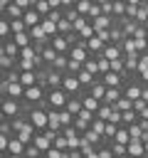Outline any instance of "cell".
<instances>
[{"label": "cell", "mask_w": 148, "mask_h": 158, "mask_svg": "<svg viewBox=\"0 0 148 158\" xmlns=\"http://www.w3.org/2000/svg\"><path fill=\"white\" fill-rule=\"evenodd\" d=\"M44 101H47V106H44L47 111H52V109H57V111H59V109H64V106H67V101H69V94H67L64 89H49Z\"/></svg>", "instance_id": "6da1fadb"}, {"label": "cell", "mask_w": 148, "mask_h": 158, "mask_svg": "<svg viewBox=\"0 0 148 158\" xmlns=\"http://www.w3.org/2000/svg\"><path fill=\"white\" fill-rule=\"evenodd\" d=\"M25 84L22 81H7V84H0V99H25Z\"/></svg>", "instance_id": "7a4b0ae2"}, {"label": "cell", "mask_w": 148, "mask_h": 158, "mask_svg": "<svg viewBox=\"0 0 148 158\" xmlns=\"http://www.w3.org/2000/svg\"><path fill=\"white\" fill-rule=\"evenodd\" d=\"M62 89H64L69 96H84V94H89V89L81 86V81H79L76 74H64V84H62Z\"/></svg>", "instance_id": "3957f363"}, {"label": "cell", "mask_w": 148, "mask_h": 158, "mask_svg": "<svg viewBox=\"0 0 148 158\" xmlns=\"http://www.w3.org/2000/svg\"><path fill=\"white\" fill-rule=\"evenodd\" d=\"M30 123H32L37 131H44V128H47V123H49V111H44V109H39V106H35V109L30 111Z\"/></svg>", "instance_id": "277c9868"}, {"label": "cell", "mask_w": 148, "mask_h": 158, "mask_svg": "<svg viewBox=\"0 0 148 158\" xmlns=\"http://www.w3.org/2000/svg\"><path fill=\"white\" fill-rule=\"evenodd\" d=\"M0 17H5V20H22V17H25V10L12 0L5 10H0Z\"/></svg>", "instance_id": "5b68a950"}, {"label": "cell", "mask_w": 148, "mask_h": 158, "mask_svg": "<svg viewBox=\"0 0 148 158\" xmlns=\"http://www.w3.org/2000/svg\"><path fill=\"white\" fill-rule=\"evenodd\" d=\"M0 54H7V57H12V59H20V47H17V42L10 37V40H2L0 42Z\"/></svg>", "instance_id": "8992f818"}, {"label": "cell", "mask_w": 148, "mask_h": 158, "mask_svg": "<svg viewBox=\"0 0 148 158\" xmlns=\"http://www.w3.org/2000/svg\"><path fill=\"white\" fill-rule=\"evenodd\" d=\"M49 44H52L59 54H69V49H72V44H69V37H67V35H54Z\"/></svg>", "instance_id": "52a82bcc"}, {"label": "cell", "mask_w": 148, "mask_h": 158, "mask_svg": "<svg viewBox=\"0 0 148 158\" xmlns=\"http://www.w3.org/2000/svg\"><path fill=\"white\" fill-rule=\"evenodd\" d=\"M101 81H104L109 89H111V86L121 89V86L126 84V77H123V74H118V72H109V74H104V77H101Z\"/></svg>", "instance_id": "ba28073f"}, {"label": "cell", "mask_w": 148, "mask_h": 158, "mask_svg": "<svg viewBox=\"0 0 148 158\" xmlns=\"http://www.w3.org/2000/svg\"><path fill=\"white\" fill-rule=\"evenodd\" d=\"M25 148H27V146H25L17 136H12V138H10V146H7V151H5V153H7V156H12V158H22V156H25Z\"/></svg>", "instance_id": "9c48e42d"}, {"label": "cell", "mask_w": 148, "mask_h": 158, "mask_svg": "<svg viewBox=\"0 0 148 158\" xmlns=\"http://www.w3.org/2000/svg\"><path fill=\"white\" fill-rule=\"evenodd\" d=\"M35 133H37V128H35V126H32V123L27 121V123H25V128H20V131H17L15 136H17V138H20V141H22L25 146H30V143L35 141Z\"/></svg>", "instance_id": "30bf717a"}, {"label": "cell", "mask_w": 148, "mask_h": 158, "mask_svg": "<svg viewBox=\"0 0 148 158\" xmlns=\"http://www.w3.org/2000/svg\"><path fill=\"white\" fill-rule=\"evenodd\" d=\"M22 20H25V25H27V30H30V27H35V25H42L44 17H42L35 7H30V10H25V17H22Z\"/></svg>", "instance_id": "8fae6325"}, {"label": "cell", "mask_w": 148, "mask_h": 158, "mask_svg": "<svg viewBox=\"0 0 148 158\" xmlns=\"http://www.w3.org/2000/svg\"><path fill=\"white\" fill-rule=\"evenodd\" d=\"M113 20H116V17H111V15H99V17L91 20V25L96 27V32H99V30H111V27H113Z\"/></svg>", "instance_id": "7c38bea8"}, {"label": "cell", "mask_w": 148, "mask_h": 158, "mask_svg": "<svg viewBox=\"0 0 148 158\" xmlns=\"http://www.w3.org/2000/svg\"><path fill=\"white\" fill-rule=\"evenodd\" d=\"M101 54H104L109 62H113V59H121V57H123V49H121V44H113V42H111V44H106V47H104V52H101Z\"/></svg>", "instance_id": "4fadbf2b"}, {"label": "cell", "mask_w": 148, "mask_h": 158, "mask_svg": "<svg viewBox=\"0 0 148 158\" xmlns=\"http://www.w3.org/2000/svg\"><path fill=\"white\" fill-rule=\"evenodd\" d=\"M106 89H109V86H106V84L101 81V77H99V79H96V81H94V84L89 86V94H91L94 99H99V101H104V96H106Z\"/></svg>", "instance_id": "5bb4252c"}, {"label": "cell", "mask_w": 148, "mask_h": 158, "mask_svg": "<svg viewBox=\"0 0 148 158\" xmlns=\"http://www.w3.org/2000/svg\"><path fill=\"white\" fill-rule=\"evenodd\" d=\"M121 49H123V57H138V54H141L138 47H136V40H133V37H126L123 44H121Z\"/></svg>", "instance_id": "9a60e30c"}, {"label": "cell", "mask_w": 148, "mask_h": 158, "mask_svg": "<svg viewBox=\"0 0 148 158\" xmlns=\"http://www.w3.org/2000/svg\"><path fill=\"white\" fill-rule=\"evenodd\" d=\"M39 54H42V59H44V64H49V67H52V64H54V59L59 57V52H57V49H54L52 44H47V47H42V49H39Z\"/></svg>", "instance_id": "2e32d148"}, {"label": "cell", "mask_w": 148, "mask_h": 158, "mask_svg": "<svg viewBox=\"0 0 148 158\" xmlns=\"http://www.w3.org/2000/svg\"><path fill=\"white\" fill-rule=\"evenodd\" d=\"M69 57L84 64V62L89 59V49H86V47H81V44H76V47H72V49H69Z\"/></svg>", "instance_id": "e0dca14e"}, {"label": "cell", "mask_w": 148, "mask_h": 158, "mask_svg": "<svg viewBox=\"0 0 148 158\" xmlns=\"http://www.w3.org/2000/svg\"><path fill=\"white\" fill-rule=\"evenodd\" d=\"M123 96V89H116V86H111V89H106V96H104V101L101 104H111V106H116V101Z\"/></svg>", "instance_id": "ac0fdd59"}, {"label": "cell", "mask_w": 148, "mask_h": 158, "mask_svg": "<svg viewBox=\"0 0 148 158\" xmlns=\"http://www.w3.org/2000/svg\"><path fill=\"white\" fill-rule=\"evenodd\" d=\"M47 128H49V131L62 133V128H64V126H62V118H59V111H57V109H52V111H49V123H47Z\"/></svg>", "instance_id": "d6986e66"}, {"label": "cell", "mask_w": 148, "mask_h": 158, "mask_svg": "<svg viewBox=\"0 0 148 158\" xmlns=\"http://www.w3.org/2000/svg\"><path fill=\"white\" fill-rule=\"evenodd\" d=\"M104 47H106V44H104L96 35H94L91 40H86V49H89V54H101V52H104Z\"/></svg>", "instance_id": "ffe728a7"}, {"label": "cell", "mask_w": 148, "mask_h": 158, "mask_svg": "<svg viewBox=\"0 0 148 158\" xmlns=\"http://www.w3.org/2000/svg\"><path fill=\"white\" fill-rule=\"evenodd\" d=\"M128 133H131V141H143V138H146V131H143V126H141V118L128 126Z\"/></svg>", "instance_id": "44dd1931"}, {"label": "cell", "mask_w": 148, "mask_h": 158, "mask_svg": "<svg viewBox=\"0 0 148 158\" xmlns=\"http://www.w3.org/2000/svg\"><path fill=\"white\" fill-rule=\"evenodd\" d=\"M128 156H133V158H143V156H146V146H143V141H131V143H128Z\"/></svg>", "instance_id": "7402d4cb"}, {"label": "cell", "mask_w": 148, "mask_h": 158, "mask_svg": "<svg viewBox=\"0 0 148 158\" xmlns=\"http://www.w3.org/2000/svg\"><path fill=\"white\" fill-rule=\"evenodd\" d=\"M81 104H84V109H89V111H94V114L101 109V101H99V99H94L91 94H84V96H81Z\"/></svg>", "instance_id": "603a6c76"}, {"label": "cell", "mask_w": 148, "mask_h": 158, "mask_svg": "<svg viewBox=\"0 0 148 158\" xmlns=\"http://www.w3.org/2000/svg\"><path fill=\"white\" fill-rule=\"evenodd\" d=\"M64 109H67L69 114H74V116H76V114L84 109V104H81V96H69V101H67V106H64Z\"/></svg>", "instance_id": "cb8c5ba5"}, {"label": "cell", "mask_w": 148, "mask_h": 158, "mask_svg": "<svg viewBox=\"0 0 148 158\" xmlns=\"http://www.w3.org/2000/svg\"><path fill=\"white\" fill-rule=\"evenodd\" d=\"M109 146H111V151H113V156H116V158H126V156H128V146H126V143H118V141H113V138H111V141H109Z\"/></svg>", "instance_id": "d4e9b609"}, {"label": "cell", "mask_w": 148, "mask_h": 158, "mask_svg": "<svg viewBox=\"0 0 148 158\" xmlns=\"http://www.w3.org/2000/svg\"><path fill=\"white\" fill-rule=\"evenodd\" d=\"M42 27H44V32H47L49 37L59 35V22H54V20H49V17H44V20H42Z\"/></svg>", "instance_id": "484cf974"}, {"label": "cell", "mask_w": 148, "mask_h": 158, "mask_svg": "<svg viewBox=\"0 0 148 158\" xmlns=\"http://www.w3.org/2000/svg\"><path fill=\"white\" fill-rule=\"evenodd\" d=\"M10 37H12V25H10V20L0 17V42L2 40H10Z\"/></svg>", "instance_id": "4316f807"}, {"label": "cell", "mask_w": 148, "mask_h": 158, "mask_svg": "<svg viewBox=\"0 0 148 158\" xmlns=\"http://www.w3.org/2000/svg\"><path fill=\"white\" fill-rule=\"evenodd\" d=\"M12 40L17 42V47H20V49H22V47H30V44H32L30 30H27V32H17V35H12Z\"/></svg>", "instance_id": "83f0119b"}, {"label": "cell", "mask_w": 148, "mask_h": 158, "mask_svg": "<svg viewBox=\"0 0 148 158\" xmlns=\"http://www.w3.org/2000/svg\"><path fill=\"white\" fill-rule=\"evenodd\" d=\"M84 69L91 72L94 77H99V57H96V54H89V59L84 62Z\"/></svg>", "instance_id": "f1b7e54d"}, {"label": "cell", "mask_w": 148, "mask_h": 158, "mask_svg": "<svg viewBox=\"0 0 148 158\" xmlns=\"http://www.w3.org/2000/svg\"><path fill=\"white\" fill-rule=\"evenodd\" d=\"M113 141H118V143H131V133H128V126H118V131H116V136H113Z\"/></svg>", "instance_id": "f546056e"}, {"label": "cell", "mask_w": 148, "mask_h": 158, "mask_svg": "<svg viewBox=\"0 0 148 158\" xmlns=\"http://www.w3.org/2000/svg\"><path fill=\"white\" fill-rule=\"evenodd\" d=\"M20 81L25 86H35L37 84V72H20Z\"/></svg>", "instance_id": "4dcf8cb0"}, {"label": "cell", "mask_w": 148, "mask_h": 158, "mask_svg": "<svg viewBox=\"0 0 148 158\" xmlns=\"http://www.w3.org/2000/svg\"><path fill=\"white\" fill-rule=\"evenodd\" d=\"M111 114H113V106H111V104H101V109L96 111V118H104V121H111Z\"/></svg>", "instance_id": "1f68e13d"}, {"label": "cell", "mask_w": 148, "mask_h": 158, "mask_svg": "<svg viewBox=\"0 0 148 158\" xmlns=\"http://www.w3.org/2000/svg\"><path fill=\"white\" fill-rule=\"evenodd\" d=\"M113 109H118L121 114H123V111H131V109H133V99H126V96H121V99L116 101V106H113Z\"/></svg>", "instance_id": "d6a6232c"}, {"label": "cell", "mask_w": 148, "mask_h": 158, "mask_svg": "<svg viewBox=\"0 0 148 158\" xmlns=\"http://www.w3.org/2000/svg\"><path fill=\"white\" fill-rule=\"evenodd\" d=\"M35 10H37L42 17H47V15L52 12V5H49L47 0H37V2H35Z\"/></svg>", "instance_id": "836d02e7"}, {"label": "cell", "mask_w": 148, "mask_h": 158, "mask_svg": "<svg viewBox=\"0 0 148 158\" xmlns=\"http://www.w3.org/2000/svg\"><path fill=\"white\" fill-rule=\"evenodd\" d=\"M126 0H113V17H126Z\"/></svg>", "instance_id": "e575fe53"}, {"label": "cell", "mask_w": 148, "mask_h": 158, "mask_svg": "<svg viewBox=\"0 0 148 158\" xmlns=\"http://www.w3.org/2000/svg\"><path fill=\"white\" fill-rule=\"evenodd\" d=\"M91 7H94V0H79V2H76V10H79V15H86V17H89Z\"/></svg>", "instance_id": "d590c367"}, {"label": "cell", "mask_w": 148, "mask_h": 158, "mask_svg": "<svg viewBox=\"0 0 148 158\" xmlns=\"http://www.w3.org/2000/svg\"><path fill=\"white\" fill-rule=\"evenodd\" d=\"M54 148H59V151H69V141H67L64 133H57V136H54Z\"/></svg>", "instance_id": "8d00e7d4"}, {"label": "cell", "mask_w": 148, "mask_h": 158, "mask_svg": "<svg viewBox=\"0 0 148 158\" xmlns=\"http://www.w3.org/2000/svg\"><path fill=\"white\" fill-rule=\"evenodd\" d=\"M116 131H118V123H113V121H106V131H104V138H106V141H111V138L116 136Z\"/></svg>", "instance_id": "74e56055"}, {"label": "cell", "mask_w": 148, "mask_h": 158, "mask_svg": "<svg viewBox=\"0 0 148 158\" xmlns=\"http://www.w3.org/2000/svg\"><path fill=\"white\" fill-rule=\"evenodd\" d=\"M10 25H12V35H17V32H27L25 20H10Z\"/></svg>", "instance_id": "f35d334b"}, {"label": "cell", "mask_w": 148, "mask_h": 158, "mask_svg": "<svg viewBox=\"0 0 148 158\" xmlns=\"http://www.w3.org/2000/svg\"><path fill=\"white\" fill-rule=\"evenodd\" d=\"M39 156H42V151H39L35 143H30V146L25 148V158H39Z\"/></svg>", "instance_id": "ab89813d"}, {"label": "cell", "mask_w": 148, "mask_h": 158, "mask_svg": "<svg viewBox=\"0 0 148 158\" xmlns=\"http://www.w3.org/2000/svg\"><path fill=\"white\" fill-rule=\"evenodd\" d=\"M96 37H99L104 44H111V30H99V32H96Z\"/></svg>", "instance_id": "60d3db41"}, {"label": "cell", "mask_w": 148, "mask_h": 158, "mask_svg": "<svg viewBox=\"0 0 148 158\" xmlns=\"http://www.w3.org/2000/svg\"><path fill=\"white\" fill-rule=\"evenodd\" d=\"M146 106H148V101H146V99H136V101H133V111H138V114H143V111H146Z\"/></svg>", "instance_id": "b9f144b4"}, {"label": "cell", "mask_w": 148, "mask_h": 158, "mask_svg": "<svg viewBox=\"0 0 148 158\" xmlns=\"http://www.w3.org/2000/svg\"><path fill=\"white\" fill-rule=\"evenodd\" d=\"M138 7H141V5H126V17H133V20H136Z\"/></svg>", "instance_id": "7bdbcfd3"}, {"label": "cell", "mask_w": 148, "mask_h": 158, "mask_svg": "<svg viewBox=\"0 0 148 158\" xmlns=\"http://www.w3.org/2000/svg\"><path fill=\"white\" fill-rule=\"evenodd\" d=\"M101 10H104V15H111V17H113V0L104 2V5H101Z\"/></svg>", "instance_id": "ee69618b"}, {"label": "cell", "mask_w": 148, "mask_h": 158, "mask_svg": "<svg viewBox=\"0 0 148 158\" xmlns=\"http://www.w3.org/2000/svg\"><path fill=\"white\" fill-rule=\"evenodd\" d=\"M47 2L52 5V10H59V7H62V0H47Z\"/></svg>", "instance_id": "f6af8a7d"}, {"label": "cell", "mask_w": 148, "mask_h": 158, "mask_svg": "<svg viewBox=\"0 0 148 158\" xmlns=\"http://www.w3.org/2000/svg\"><path fill=\"white\" fill-rule=\"evenodd\" d=\"M128 5H143V0H126Z\"/></svg>", "instance_id": "bcb514c9"}, {"label": "cell", "mask_w": 148, "mask_h": 158, "mask_svg": "<svg viewBox=\"0 0 148 158\" xmlns=\"http://www.w3.org/2000/svg\"><path fill=\"white\" fill-rule=\"evenodd\" d=\"M86 158H99V151H91V153H89Z\"/></svg>", "instance_id": "7dc6e473"}, {"label": "cell", "mask_w": 148, "mask_h": 158, "mask_svg": "<svg viewBox=\"0 0 148 158\" xmlns=\"http://www.w3.org/2000/svg\"><path fill=\"white\" fill-rule=\"evenodd\" d=\"M141 118H143V121H148V106H146V111L141 114Z\"/></svg>", "instance_id": "c3c4849f"}, {"label": "cell", "mask_w": 148, "mask_h": 158, "mask_svg": "<svg viewBox=\"0 0 148 158\" xmlns=\"http://www.w3.org/2000/svg\"><path fill=\"white\" fill-rule=\"evenodd\" d=\"M141 126H143V131L148 133V121H143V118H141Z\"/></svg>", "instance_id": "681fc988"}, {"label": "cell", "mask_w": 148, "mask_h": 158, "mask_svg": "<svg viewBox=\"0 0 148 158\" xmlns=\"http://www.w3.org/2000/svg\"><path fill=\"white\" fill-rule=\"evenodd\" d=\"M94 2H99V5H104V2H109V0H94Z\"/></svg>", "instance_id": "f907efd6"}, {"label": "cell", "mask_w": 148, "mask_h": 158, "mask_svg": "<svg viewBox=\"0 0 148 158\" xmlns=\"http://www.w3.org/2000/svg\"><path fill=\"white\" fill-rule=\"evenodd\" d=\"M0 158H10V156H7V153H0Z\"/></svg>", "instance_id": "816d5d0a"}, {"label": "cell", "mask_w": 148, "mask_h": 158, "mask_svg": "<svg viewBox=\"0 0 148 158\" xmlns=\"http://www.w3.org/2000/svg\"><path fill=\"white\" fill-rule=\"evenodd\" d=\"M35 2H37V0H32V7H35Z\"/></svg>", "instance_id": "f5cc1de1"}, {"label": "cell", "mask_w": 148, "mask_h": 158, "mask_svg": "<svg viewBox=\"0 0 148 158\" xmlns=\"http://www.w3.org/2000/svg\"><path fill=\"white\" fill-rule=\"evenodd\" d=\"M143 158H148V153H146V156H143Z\"/></svg>", "instance_id": "db71d44e"}, {"label": "cell", "mask_w": 148, "mask_h": 158, "mask_svg": "<svg viewBox=\"0 0 148 158\" xmlns=\"http://www.w3.org/2000/svg\"><path fill=\"white\" fill-rule=\"evenodd\" d=\"M126 158H133V156H126Z\"/></svg>", "instance_id": "11a10c76"}]
</instances>
